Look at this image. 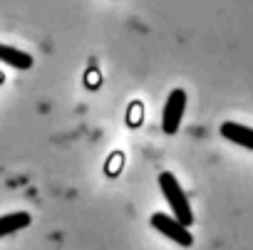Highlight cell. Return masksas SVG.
<instances>
[{"mask_svg": "<svg viewBox=\"0 0 253 250\" xmlns=\"http://www.w3.org/2000/svg\"><path fill=\"white\" fill-rule=\"evenodd\" d=\"M139 121H142V104L137 102V104L129 107V124L132 127H139Z\"/></svg>", "mask_w": 253, "mask_h": 250, "instance_id": "7", "label": "cell"}, {"mask_svg": "<svg viewBox=\"0 0 253 250\" xmlns=\"http://www.w3.org/2000/svg\"><path fill=\"white\" fill-rule=\"evenodd\" d=\"M221 137L253 151V129L246 127V124H238V121H223L221 124Z\"/></svg>", "mask_w": 253, "mask_h": 250, "instance_id": "4", "label": "cell"}, {"mask_svg": "<svg viewBox=\"0 0 253 250\" xmlns=\"http://www.w3.org/2000/svg\"><path fill=\"white\" fill-rule=\"evenodd\" d=\"M152 228H157L162 235H167L169 240H174V243H179V245H184V248H189V245L194 243V235L189 233V228L181 225L174 215L154 213V215H152Z\"/></svg>", "mask_w": 253, "mask_h": 250, "instance_id": "3", "label": "cell"}, {"mask_svg": "<svg viewBox=\"0 0 253 250\" xmlns=\"http://www.w3.org/2000/svg\"><path fill=\"white\" fill-rule=\"evenodd\" d=\"M159 188H162V193H164V198H167V203H169L174 218H176L181 225L189 228V225L194 223V211H191V203H189L186 193L181 191L179 181L174 179V174L162 171V174H159Z\"/></svg>", "mask_w": 253, "mask_h": 250, "instance_id": "1", "label": "cell"}, {"mask_svg": "<svg viewBox=\"0 0 253 250\" xmlns=\"http://www.w3.org/2000/svg\"><path fill=\"white\" fill-rule=\"evenodd\" d=\"M184 109H186V92L184 89H174L167 97L164 111H162V132L174 137L181 127V119H184Z\"/></svg>", "mask_w": 253, "mask_h": 250, "instance_id": "2", "label": "cell"}, {"mask_svg": "<svg viewBox=\"0 0 253 250\" xmlns=\"http://www.w3.org/2000/svg\"><path fill=\"white\" fill-rule=\"evenodd\" d=\"M0 62H5L15 70H30L33 67V55L18 50V47H10V45H0Z\"/></svg>", "mask_w": 253, "mask_h": 250, "instance_id": "6", "label": "cell"}, {"mask_svg": "<svg viewBox=\"0 0 253 250\" xmlns=\"http://www.w3.org/2000/svg\"><path fill=\"white\" fill-rule=\"evenodd\" d=\"M28 225H30V213H25V211L5 213V215H0V238L13 235V233H18Z\"/></svg>", "mask_w": 253, "mask_h": 250, "instance_id": "5", "label": "cell"}]
</instances>
